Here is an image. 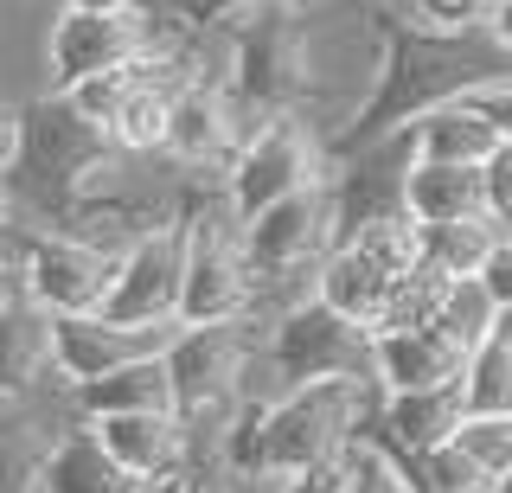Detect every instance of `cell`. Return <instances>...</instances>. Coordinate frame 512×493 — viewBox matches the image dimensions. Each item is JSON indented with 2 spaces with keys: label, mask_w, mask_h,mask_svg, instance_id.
Returning <instances> with one entry per match:
<instances>
[{
  "label": "cell",
  "mask_w": 512,
  "mask_h": 493,
  "mask_svg": "<svg viewBox=\"0 0 512 493\" xmlns=\"http://www.w3.org/2000/svg\"><path fill=\"white\" fill-rule=\"evenodd\" d=\"M378 385L372 378H314L288 385L269 404H244L224 436L218 461L205 474H237V481H295L308 468L340 461L352 442L372 429Z\"/></svg>",
  "instance_id": "1"
},
{
  "label": "cell",
  "mask_w": 512,
  "mask_h": 493,
  "mask_svg": "<svg viewBox=\"0 0 512 493\" xmlns=\"http://www.w3.org/2000/svg\"><path fill=\"white\" fill-rule=\"evenodd\" d=\"M500 77H512V58L487 33H423V26L384 20V52L372 90H365V109L346 129V148L404 129V122L429 116L442 103H461L480 84H500Z\"/></svg>",
  "instance_id": "2"
},
{
  "label": "cell",
  "mask_w": 512,
  "mask_h": 493,
  "mask_svg": "<svg viewBox=\"0 0 512 493\" xmlns=\"http://www.w3.org/2000/svg\"><path fill=\"white\" fill-rule=\"evenodd\" d=\"M180 327H212V321H244L250 314V257H244V218L224 205V193H199L186 173L180 186Z\"/></svg>",
  "instance_id": "3"
},
{
  "label": "cell",
  "mask_w": 512,
  "mask_h": 493,
  "mask_svg": "<svg viewBox=\"0 0 512 493\" xmlns=\"http://www.w3.org/2000/svg\"><path fill=\"white\" fill-rule=\"evenodd\" d=\"M365 353H372V333L327 314L314 295L276 308L263 327H256V353H250V372H263L269 385L256 404H269L276 391L288 385H314V378H372L365 372Z\"/></svg>",
  "instance_id": "4"
},
{
  "label": "cell",
  "mask_w": 512,
  "mask_h": 493,
  "mask_svg": "<svg viewBox=\"0 0 512 493\" xmlns=\"http://www.w3.org/2000/svg\"><path fill=\"white\" fill-rule=\"evenodd\" d=\"M327 173H333V148L308 116H269L237 141V154L218 173V193L237 218H256L263 205H276L288 193L327 186Z\"/></svg>",
  "instance_id": "5"
},
{
  "label": "cell",
  "mask_w": 512,
  "mask_h": 493,
  "mask_svg": "<svg viewBox=\"0 0 512 493\" xmlns=\"http://www.w3.org/2000/svg\"><path fill=\"white\" fill-rule=\"evenodd\" d=\"M0 250L13 263L20 295L45 314H96L109 282H116V257H122V250L77 237V231H58V225H13Z\"/></svg>",
  "instance_id": "6"
},
{
  "label": "cell",
  "mask_w": 512,
  "mask_h": 493,
  "mask_svg": "<svg viewBox=\"0 0 512 493\" xmlns=\"http://www.w3.org/2000/svg\"><path fill=\"white\" fill-rule=\"evenodd\" d=\"M109 154H116V148H109V135L90 129L84 116H71V103H64L58 90H45V97L26 109L20 167H13L7 186H13V193L26 186L32 199H45L64 218L77 199H84V186L109 167Z\"/></svg>",
  "instance_id": "7"
},
{
  "label": "cell",
  "mask_w": 512,
  "mask_h": 493,
  "mask_svg": "<svg viewBox=\"0 0 512 493\" xmlns=\"http://www.w3.org/2000/svg\"><path fill=\"white\" fill-rule=\"evenodd\" d=\"M154 52V7L141 0V7L128 13H64L52 20V33H45V71H52V90H71L84 84L96 71H122L135 65V58Z\"/></svg>",
  "instance_id": "8"
},
{
  "label": "cell",
  "mask_w": 512,
  "mask_h": 493,
  "mask_svg": "<svg viewBox=\"0 0 512 493\" xmlns=\"http://www.w3.org/2000/svg\"><path fill=\"white\" fill-rule=\"evenodd\" d=\"M96 314L122 327H180V225L173 218L122 244L116 282Z\"/></svg>",
  "instance_id": "9"
},
{
  "label": "cell",
  "mask_w": 512,
  "mask_h": 493,
  "mask_svg": "<svg viewBox=\"0 0 512 493\" xmlns=\"http://www.w3.org/2000/svg\"><path fill=\"white\" fill-rule=\"evenodd\" d=\"M256 122L237 109V97L224 84H186L180 97L167 103V141H160V161H173L180 173L205 180V173H224V161L237 154Z\"/></svg>",
  "instance_id": "10"
},
{
  "label": "cell",
  "mask_w": 512,
  "mask_h": 493,
  "mask_svg": "<svg viewBox=\"0 0 512 493\" xmlns=\"http://www.w3.org/2000/svg\"><path fill=\"white\" fill-rule=\"evenodd\" d=\"M173 333L180 327H122V321H103V314H52V385L77 391L128 359L167 353Z\"/></svg>",
  "instance_id": "11"
},
{
  "label": "cell",
  "mask_w": 512,
  "mask_h": 493,
  "mask_svg": "<svg viewBox=\"0 0 512 493\" xmlns=\"http://www.w3.org/2000/svg\"><path fill=\"white\" fill-rule=\"evenodd\" d=\"M461 417H468V404H461V385L391 391V397H378L372 429H365V436H372L391 461H416V455L442 449V442L461 429Z\"/></svg>",
  "instance_id": "12"
},
{
  "label": "cell",
  "mask_w": 512,
  "mask_h": 493,
  "mask_svg": "<svg viewBox=\"0 0 512 493\" xmlns=\"http://www.w3.org/2000/svg\"><path fill=\"white\" fill-rule=\"evenodd\" d=\"M84 423L116 455L128 481H160V474L186 468V429L173 410H122V417H84Z\"/></svg>",
  "instance_id": "13"
},
{
  "label": "cell",
  "mask_w": 512,
  "mask_h": 493,
  "mask_svg": "<svg viewBox=\"0 0 512 493\" xmlns=\"http://www.w3.org/2000/svg\"><path fill=\"white\" fill-rule=\"evenodd\" d=\"M461 346H448L436 327H410V333H372V353H365V372H372L378 397L391 391H429V385H455L461 378Z\"/></svg>",
  "instance_id": "14"
},
{
  "label": "cell",
  "mask_w": 512,
  "mask_h": 493,
  "mask_svg": "<svg viewBox=\"0 0 512 493\" xmlns=\"http://www.w3.org/2000/svg\"><path fill=\"white\" fill-rule=\"evenodd\" d=\"M52 385V314L26 295L0 301V404H26Z\"/></svg>",
  "instance_id": "15"
},
{
  "label": "cell",
  "mask_w": 512,
  "mask_h": 493,
  "mask_svg": "<svg viewBox=\"0 0 512 493\" xmlns=\"http://www.w3.org/2000/svg\"><path fill=\"white\" fill-rule=\"evenodd\" d=\"M141 481H128L116 468V455L96 442V429L84 417H71L45 442V468H39V493H135Z\"/></svg>",
  "instance_id": "16"
},
{
  "label": "cell",
  "mask_w": 512,
  "mask_h": 493,
  "mask_svg": "<svg viewBox=\"0 0 512 493\" xmlns=\"http://www.w3.org/2000/svg\"><path fill=\"white\" fill-rule=\"evenodd\" d=\"M404 141H410V161H436V167H480L493 148H500L493 122L480 116L468 97L429 109V116H416V122H404Z\"/></svg>",
  "instance_id": "17"
},
{
  "label": "cell",
  "mask_w": 512,
  "mask_h": 493,
  "mask_svg": "<svg viewBox=\"0 0 512 493\" xmlns=\"http://www.w3.org/2000/svg\"><path fill=\"white\" fill-rule=\"evenodd\" d=\"M384 289H391V276H384L378 263H365L352 244H333L327 257H320V269L308 276V295L320 301V308L352 321V327H365V333H372V314H378Z\"/></svg>",
  "instance_id": "18"
},
{
  "label": "cell",
  "mask_w": 512,
  "mask_h": 493,
  "mask_svg": "<svg viewBox=\"0 0 512 493\" xmlns=\"http://www.w3.org/2000/svg\"><path fill=\"white\" fill-rule=\"evenodd\" d=\"M77 417H122V410H173V378L167 365H160V353L148 359H128L116 365V372L90 378V385L71 391Z\"/></svg>",
  "instance_id": "19"
},
{
  "label": "cell",
  "mask_w": 512,
  "mask_h": 493,
  "mask_svg": "<svg viewBox=\"0 0 512 493\" xmlns=\"http://www.w3.org/2000/svg\"><path fill=\"white\" fill-rule=\"evenodd\" d=\"M397 205L416 225H455V218H487L480 212V167H436V161H410Z\"/></svg>",
  "instance_id": "20"
},
{
  "label": "cell",
  "mask_w": 512,
  "mask_h": 493,
  "mask_svg": "<svg viewBox=\"0 0 512 493\" xmlns=\"http://www.w3.org/2000/svg\"><path fill=\"white\" fill-rule=\"evenodd\" d=\"M493 244H500V231H493L487 218H455V225H416V263L436 269L442 282L474 276V269L493 257Z\"/></svg>",
  "instance_id": "21"
},
{
  "label": "cell",
  "mask_w": 512,
  "mask_h": 493,
  "mask_svg": "<svg viewBox=\"0 0 512 493\" xmlns=\"http://www.w3.org/2000/svg\"><path fill=\"white\" fill-rule=\"evenodd\" d=\"M461 404L468 417H512V340L487 333L468 359H461Z\"/></svg>",
  "instance_id": "22"
},
{
  "label": "cell",
  "mask_w": 512,
  "mask_h": 493,
  "mask_svg": "<svg viewBox=\"0 0 512 493\" xmlns=\"http://www.w3.org/2000/svg\"><path fill=\"white\" fill-rule=\"evenodd\" d=\"M45 442H52V429L32 423V397L0 404V493H39Z\"/></svg>",
  "instance_id": "23"
},
{
  "label": "cell",
  "mask_w": 512,
  "mask_h": 493,
  "mask_svg": "<svg viewBox=\"0 0 512 493\" xmlns=\"http://www.w3.org/2000/svg\"><path fill=\"white\" fill-rule=\"evenodd\" d=\"M448 282L436 269H404V276H391V289H384L378 314H372V333H410V327H436V308H442Z\"/></svg>",
  "instance_id": "24"
},
{
  "label": "cell",
  "mask_w": 512,
  "mask_h": 493,
  "mask_svg": "<svg viewBox=\"0 0 512 493\" xmlns=\"http://www.w3.org/2000/svg\"><path fill=\"white\" fill-rule=\"evenodd\" d=\"M340 244H352L365 263H378L384 276H404V269H416V218L397 205V212H378V218H365V225H352Z\"/></svg>",
  "instance_id": "25"
},
{
  "label": "cell",
  "mask_w": 512,
  "mask_h": 493,
  "mask_svg": "<svg viewBox=\"0 0 512 493\" xmlns=\"http://www.w3.org/2000/svg\"><path fill=\"white\" fill-rule=\"evenodd\" d=\"M448 442H455L461 461H474V474L487 487L512 468V417H461V429Z\"/></svg>",
  "instance_id": "26"
},
{
  "label": "cell",
  "mask_w": 512,
  "mask_h": 493,
  "mask_svg": "<svg viewBox=\"0 0 512 493\" xmlns=\"http://www.w3.org/2000/svg\"><path fill=\"white\" fill-rule=\"evenodd\" d=\"M487 327H493V301L474 289V276L448 282V295H442V308H436V333H442V340L461 346V353H474V346L487 340Z\"/></svg>",
  "instance_id": "27"
},
{
  "label": "cell",
  "mask_w": 512,
  "mask_h": 493,
  "mask_svg": "<svg viewBox=\"0 0 512 493\" xmlns=\"http://www.w3.org/2000/svg\"><path fill=\"white\" fill-rule=\"evenodd\" d=\"M128 84H135V65H122V71H96L84 77V84H71V90H58L64 103H71V116H84L90 129H116V116H122V103H128Z\"/></svg>",
  "instance_id": "28"
},
{
  "label": "cell",
  "mask_w": 512,
  "mask_h": 493,
  "mask_svg": "<svg viewBox=\"0 0 512 493\" xmlns=\"http://www.w3.org/2000/svg\"><path fill=\"white\" fill-rule=\"evenodd\" d=\"M340 474H346L340 493H416L410 474H404V461H391L372 436H359V442L340 455Z\"/></svg>",
  "instance_id": "29"
},
{
  "label": "cell",
  "mask_w": 512,
  "mask_h": 493,
  "mask_svg": "<svg viewBox=\"0 0 512 493\" xmlns=\"http://www.w3.org/2000/svg\"><path fill=\"white\" fill-rule=\"evenodd\" d=\"M493 0H397L384 20H404V26H423V33H480Z\"/></svg>",
  "instance_id": "30"
},
{
  "label": "cell",
  "mask_w": 512,
  "mask_h": 493,
  "mask_svg": "<svg viewBox=\"0 0 512 493\" xmlns=\"http://www.w3.org/2000/svg\"><path fill=\"white\" fill-rule=\"evenodd\" d=\"M474 289L493 301V314L512 308V237H500V244H493V257L474 269Z\"/></svg>",
  "instance_id": "31"
},
{
  "label": "cell",
  "mask_w": 512,
  "mask_h": 493,
  "mask_svg": "<svg viewBox=\"0 0 512 493\" xmlns=\"http://www.w3.org/2000/svg\"><path fill=\"white\" fill-rule=\"evenodd\" d=\"M20 141H26V103L0 97V186L13 180V167H20Z\"/></svg>",
  "instance_id": "32"
},
{
  "label": "cell",
  "mask_w": 512,
  "mask_h": 493,
  "mask_svg": "<svg viewBox=\"0 0 512 493\" xmlns=\"http://www.w3.org/2000/svg\"><path fill=\"white\" fill-rule=\"evenodd\" d=\"M468 103H474L480 116L493 122V135H500V141H512V77H500V84H480Z\"/></svg>",
  "instance_id": "33"
},
{
  "label": "cell",
  "mask_w": 512,
  "mask_h": 493,
  "mask_svg": "<svg viewBox=\"0 0 512 493\" xmlns=\"http://www.w3.org/2000/svg\"><path fill=\"white\" fill-rule=\"evenodd\" d=\"M480 33H487L493 45H500V52L512 58V0H493L487 7V20H480Z\"/></svg>",
  "instance_id": "34"
},
{
  "label": "cell",
  "mask_w": 512,
  "mask_h": 493,
  "mask_svg": "<svg viewBox=\"0 0 512 493\" xmlns=\"http://www.w3.org/2000/svg\"><path fill=\"white\" fill-rule=\"evenodd\" d=\"M135 493H199V474L180 468V474H160V481H141Z\"/></svg>",
  "instance_id": "35"
},
{
  "label": "cell",
  "mask_w": 512,
  "mask_h": 493,
  "mask_svg": "<svg viewBox=\"0 0 512 493\" xmlns=\"http://www.w3.org/2000/svg\"><path fill=\"white\" fill-rule=\"evenodd\" d=\"M141 0H64V13H128Z\"/></svg>",
  "instance_id": "36"
},
{
  "label": "cell",
  "mask_w": 512,
  "mask_h": 493,
  "mask_svg": "<svg viewBox=\"0 0 512 493\" xmlns=\"http://www.w3.org/2000/svg\"><path fill=\"white\" fill-rule=\"evenodd\" d=\"M13 225H20V199H13V186H0V244H7Z\"/></svg>",
  "instance_id": "37"
},
{
  "label": "cell",
  "mask_w": 512,
  "mask_h": 493,
  "mask_svg": "<svg viewBox=\"0 0 512 493\" xmlns=\"http://www.w3.org/2000/svg\"><path fill=\"white\" fill-rule=\"evenodd\" d=\"M7 295H20V282H13V263H7V250H0V301Z\"/></svg>",
  "instance_id": "38"
},
{
  "label": "cell",
  "mask_w": 512,
  "mask_h": 493,
  "mask_svg": "<svg viewBox=\"0 0 512 493\" xmlns=\"http://www.w3.org/2000/svg\"><path fill=\"white\" fill-rule=\"evenodd\" d=\"M493 493H512V468H506V474H500V481H493Z\"/></svg>",
  "instance_id": "39"
},
{
  "label": "cell",
  "mask_w": 512,
  "mask_h": 493,
  "mask_svg": "<svg viewBox=\"0 0 512 493\" xmlns=\"http://www.w3.org/2000/svg\"><path fill=\"white\" fill-rule=\"evenodd\" d=\"M372 7H378V13H391V7H397V0H372Z\"/></svg>",
  "instance_id": "40"
},
{
  "label": "cell",
  "mask_w": 512,
  "mask_h": 493,
  "mask_svg": "<svg viewBox=\"0 0 512 493\" xmlns=\"http://www.w3.org/2000/svg\"><path fill=\"white\" fill-rule=\"evenodd\" d=\"M173 7H180V0H173Z\"/></svg>",
  "instance_id": "41"
}]
</instances>
